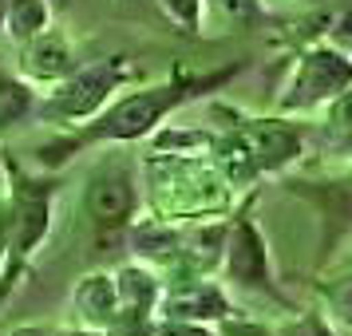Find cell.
<instances>
[{
  "mask_svg": "<svg viewBox=\"0 0 352 336\" xmlns=\"http://www.w3.org/2000/svg\"><path fill=\"white\" fill-rule=\"evenodd\" d=\"M241 67L245 64H230V67H222V71H202V76L175 71V76H166V80H159V83H139V87H131V91H119V96H115L99 115H91L83 127L60 131L56 139L36 146V166L56 175L64 162H72L76 155L91 150V146L146 143L175 111H182L186 103L210 96V91H222Z\"/></svg>",
  "mask_w": 352,
  "mask_h": 336,
  "instance_id": "6da1fadb",
  "label": "cell"
},
{
  "mask_svg": "<svg viewBox=\"0 0 352 336\" xmlns=\"http://www.w3.org/2000/svg\"><path fill=\"white\" fill-rule=\"evenodd\" d=\"M143 210L162 222H202L234 210V186L210 155H162L146 150L139 159Z\"/></svg>",
  "mask_w": 352,
  "mask_h": 336,
  "instance_id": "7a4b0ae2",
  "label": "cell"
},
{
  "mask_svg": "<svg viewBox=\"0 0 352 336\" xmlns=\"http://www.w3.org/2000/svg\"><path fill=\"white\" fill-rule=\"evenodd\" d=\"M0 170L8 190V254L0 265V309L16 297V289L28 281L40 249L52 238V202H56V175L52 170H28L0 146Z\"/></svg>",
  "mask_w": 352,
  "mask_h": 336,
  "instance_id": "3957f363",
  "label": "cell"
},
{
  "mask_svg": "<svg viewBox=\"0 0 352 336\" xmlns=\"http://www.w3.org/2000/svg\"><path fill=\"white\" fill-rule=\"evenodd\" d=\"M135 80H139V67L123 52L99 56V60H83L72 76H64L60 83H52L44 91H36L32 119L36 123H48L56 131L83 127L91 115H99Z\"/></svg>",
  "mask_w": 352,
  "mask_h": 336,
  "instance_id": "277c9868",
  "label": "cell"
},
{
  "mask_svg": "<svg viewBox=\"0 0 352 336\" xmlns=\"http://www.w3.org/2000/svg\"><path fill=\"white\" fill-rule=\"evenodd\" d=\"M99 159L83 175L80 210L99 238H123L139 210H143V186H139V162L127 159L123 146H96Z\"/></svg>",
  "mask_w": 352,
  "mask_h": 336,
  "instance_id": "5b68a950",
  "label": "cell"
},
{
  "mask_svg": "<svg viewBox=\"0 0 352 336\" xmlns=\"http://www.w3.org/2000/svg\"><path fill=\"white\" fill-rule=\"evenodd\" d=\"M344 87H352V56L340 44H313L293 60V71L277 96V115L320 111Z\"/></svg>",
  "mask_w": 352,
  "mask_h": 336,
  "instance_id": "8992f818",
  "label": "cell"
},
{
  "mask_svg": "<svg viewBox=\"0 0 352 336\" xmlns=\"http://www.w3.org/2000/svg\"><path fill=\"white\" fill-rule=\"evenodd\" d=\"M218 281H222L226 289L254 293V297H270V301L285 304V293L273 281V261H270L265 234L257 229L250 210H238V214L230 218L226 254H222V265H218Z\"/></svg>",
  "mask_w": 352,
  "mask_h": 336,
  "instance_id": "52a82bcc",
  "label": "cell"
},
{
  "mask_svg": "<svg viewBox=\"0 0 352 336\" xmlns=\"http://www.w3.org/2000/svg\"><path fill=\"white\" fill-rule=\"evenodd\" d=\"M230 131L245 146L257 178L281 175L285 166H293L305 155V135L297 123H289V115H257V119L241 115L238 123H230Z\"/></svg>",
  "mask_w": 352,
  "mask_h": 336,
  "instance_id": "ba28073f",
  "label": "cell"
},
{
  "mask_svg": "<svg viewBox=\"0 0 352 336\" xmlns=\"http://www.w3.org/2000/svg\"><path fill=\"white\" fill-rule=\"evenodd\" d=\"M234 313V297L218 277H186V281H166L155 309V320H198V324H218Z\"/></svg>",
  "mask_w": 352,
  "mask_h": 336,
  "instance_id": "9c48e42d",
  "label": "cell"
},
{
  "mask_svg": "<svg viewBox=\"0 0 352 336\" xmlns=\"http://www.w3.org/2000/svg\"><path fill=\"white\" fill-rule=\"evenodd\" d=\"M80 64L83 60H80V52H76V40L48 28V32H40V36H32V40L16 44V64H12V71H16L28 87L44 91L52 83H60L64 76H72Z\"/></svg>",
  "mask_w": 352,
  "mask_h": 336,
  "instance_id": "30bf717a",
  "label": "cell"
},
{
  "mask_svg": "<svg viewBox=\"0 0 352 336\" xmlns=\"http://www.w3.org/2000/svg\"><path fill=\"white\" fill-rule=\"evenodd\" d=\"M72 304V324L111 333L119 324V293H115V273L111 269H87L76 277V285L67 293Z\"/></svg>",
  "mask_w": 352,
  "mask_h": 336,
  "instance_id": "8fae6325",
  "label": "cell"
},
{
  "mask_svg": "<svg viewBox=\"0 0 352 336\" xmlns=\"http://www.w3.org/2000/svg\"><path fill=\"white\" fill-rule=\"evenodd\" d=\"M123 241L135 261H146L151 269H159V277L178 261L182 254V222H162V218H151V214H139L135 222L123 229Z\"/></svg>",
  "mask_w": 352,
  "mask_h": 336,
  "instance_id": "7c38bea8",
  "label": "cell"
},
{
  "mask_svg": "<svg viewBox=\"0 0 352 336\" xmlns=\"http://www.w3.org/2000/svg\"><path fill=\"white\" fill-rule=\"evenodd\" d=\"M52 0H4V40L24 44L32 36L48 32L52 28Z\"/></svg>",
  "mask_w": 352,
  "mask_h": 336,
  "instance_id": "4fadbf2b",
  "label": "cell"
},
{
  "mask_svg": "<svg viewBox=\"0 0 352 336\" xmlns=\"http://www.w3.org/2000/svg\"><path fill=\"white\" fill-rule=\"evenodd\" d=\"M32 107L36 87H28L12 67H0V135L20 123H32Z\"/></svg>",
  "mask_w": 352,
  "mask_h": 336,
  "instance_id": "5bb4252c",
  "label": "cell"
},
{
  "mask_svg": "<svg viewBox=\"0 0 352 336\" xmlns=\"http://www.w3.org/2000/svg\"><path fill=\"white\" fill-rule=\"evenodd\" d=\"M261 20V0H202V32H241Z\"/></svg>",
  "mask_w": 352,
  "mask_h": 336,
  "instance_id": "9a60e30c",
  "label": "cell"
},
{
  "mask_svg": "<svg viewBox=\"0 0 352 336\" xmlns=\"http://www.w3.org/2000/svg\"><path fill=\"white\" fill-rule=\"evenodd\" d=\"M320 313L333 320L340 333H352V265L320 281Z\"/></svg>",
  "mask_w": 352,
  "mask_h": 336,
  "instance_id": "2e32d148",
  "label": "cell"
},
{
  "mask_svg": "<svg viewBox=\"0 0 352 336\" xmlns=\"http://www.w3.org/2000/svg\"><path fill=\"white\" fill-rule=\"evenodd\" d=\"M273 333L277 336H340V328L320 309H309V313H293V317L277 320Z\"/></svg>",
  "mask_w": 352,
  "mask_h": 336,
  "instance_id": "e0dca14e",
  "label": "cell"
},
{
  "mask_svg": "<svg viewBox=\"0 0 352 336\" xmlns=\"http://www.w3.org/2000/svg\"><path fill=\"white\" fill-rule=\"evenodd\" d=\"M155 8L170 20L175 32L202 36V0H155Z\"/></svg>",
  "mask_w": 352,
  "mask_h": 336,
  "instance_id": "ac0fdd59",
  "label": "cell"
},
{
  "mask_svg": "<svg viewBox=\"0 0 352 336\" xmlns=\"http://www.w3.org/2000/svg\"><path fill=\"white\" fill-rule=\"evenodd\" d=\"M320 111H324V135H344V131H352V87H344L336 99H329Z\"/></svg>",
  "mask_w": 352,
  "mask_h": 336,
  "instance_id": "d6986e66",
  "label": "cell"
},
{
  "mask_svg": "<svg viewBox=\"0 0 352 336\" xmlns=\"http://www.w3.org/2000/svg\"><path fill=\"white\" fill-rule=\"evenodd\" d=\"M214 328H218V336H277V333H273V324L245 317V313H238V309H234L226 320H218Z\"/></svg>",
  "mask_w": 352,
  "mask_h": 336,
  "instance_id": "ffe728a7",
  "label": "cell"
},
{
  "mask_svg": "<svg viewBox=\"0 0 352 336\" xmlns=\"http://www.w3.org/2000/svg\"><path fill=\"white\" fill-rule=\"evenodd\" d=\"M8 254V190H4V170H0V265Z\"/></svg>",
  "mask_w": 352,
  "mask_h": 336,
  "instance_id": "44dd1931",
  "label": "cell"
},
{
  "mask_svg": "<svg viewBox=\"0 0 352 336\" xmlns=\"http://www.w3.org/2000/svg\"><path fill=\"white\" fill-rule=\"evenodd\" d=\"M329 150L333 155H340V159H352V131H344V135H329Z\"/></svg>",
  "mask_w": 352,
  "mask_h": 336,
  "instance_id": "7402d4cb",
  "label": "cell"
},
{
  "mask_svg": "<svg viewBox=\"0 0 352 336\" xmlns=\"http://www.w3.org/2000/svg\"><path fill=\"white\" fill-rule=\"evenodd\" d=\"M0 336H56V328H44V324H12Z\"/></svg>",
  "mask_w": 352,
  "mask_h": 336,
  "instance_id": "603a6c76",
  "label": "cell"
},
{
  "mask_svg": "<svg viewBox=\"0 0 352 336\" xmlns=\"http://www.w3.org/2000/svg\"><path fill=\"white\" fill-rule=\"evenodd\" d=\"M56 336H107L99 328H83V324H67V328H56Z\"/></svg>",
  "mask_w": 352,
  "mask_h": 336,
  "instance_id": "cb8c5ba5",
  "label": "cell"
},
{
  "mask_svg": "<svg viewBox=\"0 0 352 336\" xmlns=\"http://www.w3.org/2000/svg\"><path fill=\"white\" fill-rule=\"evenodd\" d=\"M344 206H349V214H352V182L344 186Z\"/></svg>",
  "mask_w": 352,
  "mask_h": 336,
  "instance_id": "d4e9b609",
  "label": "cell"
},
{
  "mask_svg": "<svg viewBox=\"0 0 352 336\" xmlns=\"http://www.w3.org/2000/svg\"><path fill=\"white\" fill-rule=\"evenodd\" d=\"M0 40H4V0H0Z\"/></svg>",
  "mask_w": 352,
  "mask_h": 336,
  "instance_id": "484cf974",
  "label": "cell"
},
{
  "mask_svg": "<svg viewBox=\"0 0 352 336\" xmlns=\"http://www.w3.org/2000/svg\"><path fill=\"white\" fill-rule=\"evenodd\" d=\"M344 52H349V56H352V44H349V48H344Z\"/></svg>",
  "mask_w": 352,
  "mask_h": 336,
  "instance_id": "4316f807",
  "label": "cell"
},
{
  "mask_svg": "<svg viewBox=\"0 0 352 336\" xmlns=\"http://www.w3.org/2000/svg\"><path fill=\"white\" fill-rule=\"evenodd\" d=\"M340 336H352V333H340Z\"/></svg>",
  "mask_w": 352,
  "mask_h": 336,
  "instance_id": "83f0119b",
  "label": "cell"
},
{
  "mask_svg": "<svg viewBox=\"0 0 352 336\" xmlns=\"http://www.w3.org/2000/svg\"><path fill=\"white\" fill-rule=\"evenodd\" d=\"M151 336H155V333H151Z\"/></svg>",
  "mask_w": 352,
  "mask_h": 336,
  "instance_id": "f1b7e54d",
  "label": "cell"
}]
</instances>
